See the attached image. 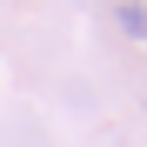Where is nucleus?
Here are the masks:
<instances>
[{
    "mask_svg": "<svg viewBox=\"0 0 147 147\" xmlns=\"http://www.w3.org/2000/svg\"><path fill=\"white\" fill-rule=\"evenodd\" d=\"M120 34H127V40H147V7H140V0H120Z\"/></svg>",
    "mask_w": 147,
    "mask_h": 147,
    "instance_id": "nucleus-1",
    "label": "nucleus"
}]
</instances>
